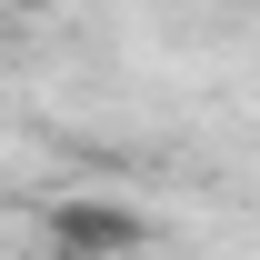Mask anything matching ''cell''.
<instances>
[{"mask_svg": "<svg viewBox=\"0 0 260 260\" xmlns=\"http://www.w3.org/2000/svg\"><path fill=\"white\" fill-rule=\"evenodd\" d=\"M40 250L50 260H140L150 210L130 190H60V200H40Z\"/></svg>", "mask_w": 260, "mask_h": 260, "instance_id": "1", "label": "cell"}]
</instances>
